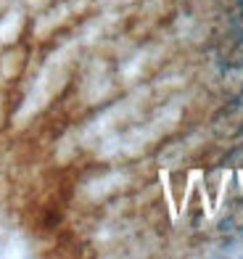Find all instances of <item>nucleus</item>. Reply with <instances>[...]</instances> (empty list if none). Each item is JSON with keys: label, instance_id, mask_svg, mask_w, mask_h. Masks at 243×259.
<instances>
[{"label": "nucleus", "instance_id": "1", "mask_svg": "<svg viewBox=\"0 0 243 259\" xmlns=\"http://www.w3.org/2000/svg\"><path fill=\"white\" fill-rule=\"evenodd\" d=\"M217 127H222L230 138H243V93L217 114Z\"/></svg>", "mask_w": 243, "mask_h": 259}]
</instances>
